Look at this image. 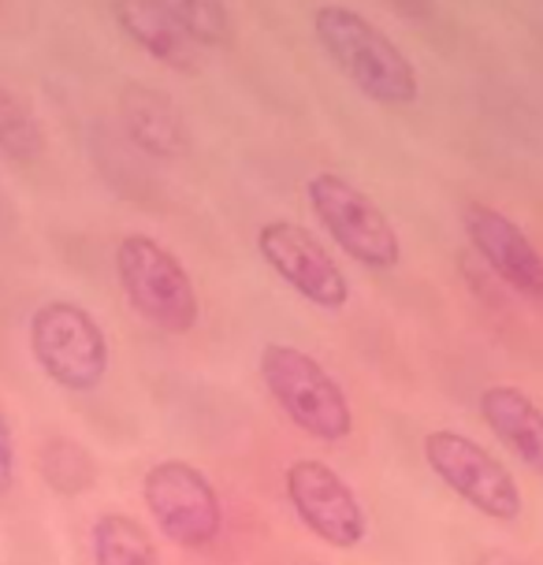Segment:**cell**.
<instances>
[{"instance_id":"obj_1","label":"cell","mask_w":543,"mask_h":565,"mask_svg":"<svg viewBox=\"0 0 543 565\" xmlns=\"http://www.w3.org/2000/svg\"><path fill=\"white\" fill-rule=\"evenodd\" d=\"M313 38L361 97L387 108H406L417 100L420 78L414 60L402 53V45L387 30H380L358 8L320 4L313 12Z\"/></svg>"},{"instance_id":"obj_2","label":"cell","mask_w":543,"mask_h":565,"mask_svg":"<svg viewBox=\"0 0 543 565\" xmlns=\"http://www.w3.org/2000/svg\"><path fill=\"white\" fill-rule=\"evenodd\" d=\"M257 372L268 398L301 436L328 443V447L354 436V406H350L343 383L331 376L313 353L290 347V342H268L257 358Z\"/></svg>"},{"instance_id":"obj_3","label":"cell","mask_w":543,"mask_h":565,"mask_svg":"<svg viewBox=\"0 0 543 565\" xmlns=\"http://www.w3.org/2000/svg\"><path fill=\"white\" fill-rule=\"evenodd\" d=\"M116 279L127 306L164 335H187L198 328L201 301L194 279L172 249L149 235H127L116 246Z\"/></svg>"},{"instance_id":"obj_4","label":"cell","mask_w":543,"mask_h":565,"mask_svg":"<svg viewBox=\"0 0 543 565\" xmlns=\"http://www.w3.org/2000/svg\"><path fill=\"white\" fill-rule=\"evenodd\" d=\"M26 339L38 369L72 395L97 391L108 376V365H113V347H108L105 328L78 301L56 298L38 306L30 317Z\"/></svg>"},{"instance_id":"obj_5","label":"cell","mask_w":543,"mask_h":565,"mask_svg":"<svg viewBox=\"0 0 543 565\" xmlns=\"http://www.w3.org/2000/svg\"><path fill=\"white\" fill-rule=\"evenodd\" d=\"M425 466L444 488H450L466 507L485 513L488 521L514 524L525 513V494L518 477L488 447L455 428H436L420 439Z\"/></svg>"},{"instance_id":"obj_6","label":"cell","mask_w":543,"mask_h":565,"mask_svg":"<svg viewBox=\"0 0 543 565\" xmlns=\"http://www.w3.org/2000/svg\"><path fill=\"white\" fill-rule=\"evenodd\" d=\"M142 502L157 532L179 551H209L224 536V502L216 483L187 458H164L146 469Z\"/></svg>"},{"instance_id":"obj_7","label":"cell","mask_w":543,"mask_h":565,"mask_svg":"<svg viewBox=\"0 0 543 565\" xmlns=\"http://www.w3.org/2000/svg\"><path fill=\"white\" fill-rule=\"evenodd\" d=\"M309 209L317 224L328 231V238L339 249L365 268L387 271L402 260V238L391 216L372 201L365 190L336 171H317L306 183Z\"/></svg>"},{"instance_id":"obj_8","label":"cell","mask_w":543,"mask_h":565,"mask_svg":"<svg viewBox=\"0 0 543 565\" xmlns=\"http://www.w3.org/2000/svg\"><path fill=\"white\" fill-rule=\"evenodd\" d=\"M284 491L287 502L320 543L336 551H354L369 536V513L361 507L354 488L339 477L328 461L320 458H298L284 469Z\"/></svg>"},{"instance_id":"obj_9","label":"cell","mask_w":543,"mask_h":565,"mask_svg":"<svg viewBox=\"0 0 543 565\" xmlns=\"http://www.w3.org/2000/svg\"><path fill=\"white\" fill-rule=\"evenodd\" d=\"M257 254L309 306L339 312L350 301V279L324 242L295 220H268L257 227Z\"/></svg>"},{"instance_id":"obj_10","label":"cell","mask_w":543,"mask_h":565,"mask_svg":"<svg viewBox=\"0 0 543 565\" xmlns=\"http://www.w3.org/2000/svg\"><path fill=\"white\" fill-rule=\"evenodd\" d=\"M461 227H466L469 246L477 249L480 260H485L514 295L543 298V254L518 220H510L507 212L485 205V201H466V209H461Z\"/></svg>"},{"instance_id":"obj_11","label":"cell","mask_w":543,"mask_h":565,"mask_svg":"<svg viewBox=\"0 0 543 565\" xmlns=\"http://www.w3.org/2000/svg\"><path fill=\"white\" fill-rule=\"evenodd\" d=\"M119 119L130 146L153 160H175L190 149V127L164 89L127 83L119 89Z\"/></svg>"},{"instance_id":"obj_12","label":"cell","mask_w":543,"mask_h":565,"mask_svg":"<svg viewBox=\"0 0 543 565\" xmlns=\"http://www.w3.org/2000/svg\"><path fill=\"white\" fill-rule=\"evenodd\" d=\"M480 417L521 466L543 477V406L536 398L514 383H491L480 391Z\"/></svg>"},{"instance_id":"obj_13","label":"cell","mask_w":543,"mask_h":565,"mask_svg":"<svg viewBox=\"0 0 543 565\" xmlns=\"http://www.w3.org/2000/svg\"><path fill=\"white\" fill-rule=\"evenodd\" d=\"M113 15L119 30L149 60L172 71H198V45L172 23V15L157 0H113Z\"/></svg>"},{"instance_id":"obj_14","label":"cell","mask_w":543,"mask_h":565,"mask_svg":"<svg viewBox=\"0 0 543 565\" xmlns=\"http://www.w3.org/2000/svg\"><path fill=\"white\" fill-rule=\"evenodd\" d=\"M94 565H164L149 529L130 513H100L89 529Z\"/></svg>"},{"instance_id":"obj_15","label":"cell","mask_w":543,"mask_h":565,"mask_svg":"<svg viewBox=\"0 0 543 565\" xmlns=\"http://www.w3.org/2000/svg\"><path fill=\"white\" fill-rule=\"evenodd\" d=\"M38 472L60 499H78L97 483V461L72 436H49L38 447Z\"/></svg>"},{"instance_id":"obj_16","label":"cell","mask_w":543,"mask_h":565,"mask_svg":"<svg viewBox=\"0 0 543 565\" xmlns=\"http://www.w3.org/2000/svg\"><path fill=\"white\" fill-rule=\"evenodd\" d=\"M172 23L201 49H231L235 45V15L227 0H157Z\"/></svg>"},{"instance_id":"obj_17","label":"cell","mask_w":543,"mask_h":565,"mask_svg":"<svg viewBox=\"0 0 543 565\" xmlns=\"http://www.w3.org/2000/svg\"><path fill=\"white\" fill-rule=\"evenodd\" d=\"M0 153L15 164H34L45 153V127L23 97L0 86Z\"/></svg>"},{"instance_id":"obj_18","label":"cell","mask_w":543,"mask_h":565,"mask_svg":"<svg viewBox=\"0 0 543 565\" xmlns=\"http://www.w3.org/2000/svg\"><path fill=\"white\" fill-rule=\"evenodd\" d=\"M12 488H15V436L4 409H0V494H8Z\"/></svg>"},{"instance_id":"obj_19","label":"cell","mask_w":543,"mask_h":565,"mask_svg":"<svg viewBox=\"0 0 543 565\" xmlns=\"http://www.w3.org/2000/svg\"><path fill=\"white\" fill-rule=\"evenodd\" d=\"M477 565H521L514 554H507V551H488V554H480V562Z\"/></svg>"},{"instance_id":"obj_20","label":"cell","mask_w":543,"mask_h":565,"mask_svg":"<svg viewBox=\"0 0 543 565\" xmlns=\"http://www.w3.org/2000/svg\"><path fill=\"white\" fill-rule=\"evenodd\" d=\"M309 565H317V562H309Z\"/></svg>"}]
</instances>
